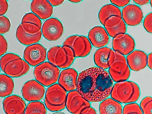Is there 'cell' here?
<instances>
[{
    "label": "cell",
    "mask_w": 152,
    "mask_h": 114,
    "mask_svg": "<svg viewBox=\"0 0 152 114\" xmlns=\"http://www.w3.org/2000/svg\"><path fill=\"white\" fill-rule=\"evenodd\" d=\"M114 82L109 72L97 66L87 68L78 75L77 91L91 102H98L111 94Z\"/></svg>",
    "instance_id": "1"
},
{
    "label": "cell",
    "mask_w": 152,
    "mask_h": 114,
    "mask_svg": "<svg viewBox=\"0 0 152 114\" xmlns=\"http://www.w3.org/2000/svg\"><path fill=\"white\" fill-rule=\"evenodd\" d=\"M140 95V89L137 83L125 81L115 84L110 95L112 98L120 103L129 104L136 102Z\"/></svg>",
    "instance_id": "2"
},
{
    "label": "cell",
    "mask_w": 152,
    "mask_h": 114,
    "mask_svg": "<svg viewBox=\"0 0 152 114\" xmlns=\"http://www.w3.org/2000/svg\"><path fill=\"white\" fill-rule=\"evenodd\" d=\"M0 66L7 75L13 77H18L26 74L30 69L29 64L18 55L11 53L1 57Z\"/></svg>",
    "instance_id": "3"
},
{
    "label": "cell",
    "mask_w": 152,
    "mask_h": 114,
    "mask_svg": "<svg viewBox=\"0 0 152 114\" xmlns=\"http://www.w3.org/2000/svg\"><path fill=\"white\" fill-rule=\"evenodd\" d=\"M67 92L61 86L54 84L47 89L44 99L46 108L52 112H58L64 109L66 106Z\"/></svg>",
    "instance_id": "4"
},
{
    "label": "cell",
    "mask_w": 152,
    "mask_h": 114,
    "mask_svg": "<svg viewBox=\"0 0 152 114\" xmlns=\"http://www.w3.org/2000/svg\"><path fill=\"white\" fill-rule=\"evenodd\" d=\"M47 57L49 62L62 69L69 67L75 58L72 49L69 47L64 46L51 47L48 51Z\"/></svg>",
    "instance_id": "5"
},
{
    "label": "cell",
    "mask_w": 152,
    "mask_h": 114,
    "mask_svg": "<svg viewBox=\"0 0 152 114\" xmlns=\"http://www.w3.org/2000/svg\"><path fill=\"white\" fill-rule=\"evenodd\" d=\"M60 72L59 68L49 62L46 61L35 67L34 75L38 82L42 85L48 86L57 82Z\"/></svg>",
    "instance_id": "6"
},
{
    "label": "cell",
    "mask_w": 152,
    "mask_h": 114,
    "mask_svg": "<svg viewBox=\"0 0 152 114\" xmlns=\"http://www.w3.org/2000/svg\"><path fill=\"white\" fill-rule=\"evenodd\" d=\"M62 46L70 47L75 57H83L88 55L92 48V45L88 37L81 35H74L68 37Z\"/></svg>",
    "instance_id": "7"
},
{
    "label": "cell",
    "mask_w": 152,
    "mask_h": 114,
    "mask_svg": "<svg viewBox=\"0 0 152 114\" xmlns=\"http://www.w3.org/2000/svg\"><path fill=\"white\" fill-rule=\"evenodd\" d=\"M115 60L109 68L108 72L115 82H120L125 81L130 76V69L125 56L115 51Z\"/></svg>",
    "instance_id": "8"
},
{
    "label": "cell",
    "mask_w": 152,
    "mask_h": 114,
    "mask_svg": "<svg viewBox=\"0 0 152 114\" xmlns=\"http://www.w3.org/2000/svg\"><path fill=\"white\" fill-rule=\"evenodd\" d=\"M66 107L72 114H82L87 111L91 107L89 101L77 91L74 90L67 94Z\"/></svg>",
    "instance_id": "9"
},
{
    "label": "cell",
    "mask_w": 152,
    "mask_h": 114,
    "mask_svg": "<svg viewBox=\"0 0 152 114\" xmlns=\"http://www.w3.org/2000/svg\"><path fill=\"white\" fill-rule=\"evenodd\" d=\"M47 49L42 45L36 43L28 45L24 50L25 60L31 66H36L43 63L47 58Z\"/></svg>",
    "instance_id": "10"
},
{
    "label": "cell",
    "mask_w": 152,
    "mask_h": 114,
    "mask_svg": "<svg viewBox=\"0 0 152 114\" xmlns=\"http://www.w3.org/2000/svg\"><path fill=\"white\" fill-rule=\"evenodd\" d=\"M43 37L49 41L58 39L62 35L64 31L63 25L57 18H51L46 20L41 28Z\"/></svg>",
    "instance_id": "11"
},
{
    "label": "cell",
    "mask_w": 152,
    "mask_h": 114,
    "mask_svg": "<svg viewBox=\"0 0 152 114\" xmlns=\"http://www.w3.org/2000/svg\"><path fill=\"white\" fill-rule=\"evenodd\" d=\"M21 92L23 97L28 102L37 101L44 97L45 88L35 80H31L26 82L23 86Z\"/></svg>",
    "instance_id": "12"
},
{
    "label": "cell",
    "mask_w": 152,
    "mask_h": 114,
    "mask_svg": "<svg viewBox=\"0 0 152 114\" xmlns=\"http://www.w3.org/2000/svg\"><path fill=\"white\" fill-rule=\"evenodd\" d=\"M122 18L126 25L134 26L142 21L143 15L141 8L136 4H129L124 7L122 11Z\"/></svg>",
    "instance_id": "13"
},
{
    "label": "cell",
    "mask_w": 152,
    "mask_h": 114,
    "mask_svg": "<svg viewBox=\"0 0 152 114\" xmlns=\"http://www.w3.org/2000/svg\"><path fill=\"white\" fill-rule=\"evenodd\" d=\"M3 106L5 114H25L26 104L21 97L12 95L4 99Z\"/></svg>",
    "instance_id": "14"
},
{
    "label": "cell",
    "mask_w": 152,
    "mask_h": 114,
    "mask_svg": "<svg viewBox=\"0 0 152 114\" xmlns=\"http://www.w3.org/2000/svg\"><path fill=\"white\" fill-rule=\"evenodd\" d=\"M104 26L109 36L113 38L122 36L126 31V24L122 18L117 16L109 18Z\"/></svg>",
    "instance_id": "15"
},
{
    "label": "cell",
    "mask_w": 152,
    "mask_h": 114,
    "mask_svg": "<svg viewBox=\"0 0 152 114\" xmlns=\"http://www.w3.org/2000/svg\"><path fill=\"white\" fill-rule=\"evenodd\" d=\"M115 58V51L106 46L98 48L94 54L95 64L97 67L104 69L109 68L114 62Z\"/></svg>",
    "instance_id": "16"
},
{
    "label": "cell",
    "mask_w": 152,
    "mask_h": 114,
    "mask_svg": "<svg viewBox=\"0 0 152 114\" xmlns=\"http://www.w3.org/2000/svg\"><path fill=\"white\" fill-rule=\"evenodd\" d=\"M135 47L134 39L128 34L126 33L120 37L113 39V50L124 56L127 55L133 51Z\"/></svg>",
    "instance_id": "17"
},
{
    "label": "cell",
    "mask_w": 152,
    "mask_h": 114,
    "mask_svg": "<svg viewBox=\"0 0 152 114\" xmlns=\"http://www.w3.org/2000/svg\"><path fill=\"white\" fill-rule=\"evenodd\" d=\"M109 37L104 27L101 26L93 27L88 34V38L92 45L98 48L105 47L108 44Z\"/></svg>",
    "instance_id": "18"
},
{
    "label": "cell",
    "mask_w": 152,
    "mask_h": 114,
    "mask_svg": "<svg viewBox=\"0 0 152 114\" xmlns=\"http://www.w3.org/2000/svg\"><path fill=\"white\" fill-rule=\"evenodd\" d=\"M147 57L144 52L136 50L127 55L126 58L129 68L132 70L138 71L147 65Z\"/></svg>",
    "instance_id": "19"
},
{
    "label": "cell",
    "mask_w": 152,
    "mask_h": 114,
    "mask_svg": "<svg viewBox=\"0 0 152 114\" xmlns=\"http://www.w3.org/2000/svg\"><path fill=\"white\" fill-rule=\"evenodd\" d=\"M78 73L74 69L67 68L60 72L58 80L59 84L67 91H70L77 88Z\"/></svg>",
    "instance_id": "20"
},
{
    "label": "cell",
    "mask_w": 152,
    "mask_h": 114,
    "mask_svg": "<svg viewBox=\"0 0 152 114\" xmlns=\"http://www.w3.org/2000/svg\"><path fill=\"white\" fill-rule=\"evenodd\" d=\"M31 9L33 13L42 20L49 18L53 14V7L48 0L32 1L31 4Z\"/></svg>",
    "instance_id": "21"
},
{
    "label": "cell",
    "mask_w": 152,
    "mask_h": 114,
    "mask_svg": "<svg viewBox=\"0 0 152 114\" xmlns=\"http://www.w3.org/2000/svg\"><path fill=\"white\" fill-rule=\"evenodd\" d=\"M42 34V31L34 34L28 33L23 29L20 24L17 28L16 36L21 44L28 46L39 42L41 39Z\"/></svg>",
    "instance_id": "22"
},
{
    "label": "cell",
    "mask_w": 152,
    "mask_h": 114,
    "mask_svg": "<svg viewBox=\"0 0 152 114\" xmlns=\"http://www.w3.org/2000/svg\"><path fill=\"white\" fill-rule=\"evenodd\" d=\"M122 111L121 104L112 98L106 99L99 104L100 114H122Z\"/></svg>",
    "instance_id": "23"
},
{
    "label": "cell",
    "mask_w": 152,
    "mask_h": 114,
    "mask_svg": "<svg viewBox=\"0 0 152 114\" xmlns=\"http://www.w3.org/2000/svg\"><path fill=\"white\" fill-rule=\"evenodd\" d=\"M113 16L122 18L121 11L120 9L112 4H106L102 6L98 14L99 21L103 26L107 20Z\"/></svg>",
    "instance_id": "24"
},
{
    "label": "cell",
    "mask_w": 152,
    "mask_h": 114,
    "mask_svg": "<svg viewBox=\"0 0 152 114\" xmlns=\"http://www.w3.org/2000/svg\"><path fill=\"white\" fill-rule=\"evenodd\" d=\"M0 96L5 97L11 95L14 89V84L11 77L7 75H0Z\"/></svg>",
    "instance_id": "25"
},
{
    "label": "cell",
    "mask_w": 152,
    "mask_h": 114,
    "mask_svg": "<svg viewBox=\"0 0 152 114\" xmlns=\"http://www.w3.org/2000/svg\"><path fill=\"white\" fill-rule=\"evenodd\" d=\"M45 107L41 102H31L27 105L25 114H47Z\"/></svg>",
    "instance_id": "26"
},
{
    "label": "cell",
    "mask_w": 152,
    "mask_h": 114,
    "mask_svg": "<svg viewBox=\"0 0 152 114\" xmlns=\"http://www.w3.org/2000/svg\"><path fill=\"white\" fill-rule=\"evenodd\" d=\"M28 23L34 24L40 28H42V22L40 18L32 12L28 13L23 16L21 23Z\"/></svg>",
    "instance_id": "27"
},
{
    "label": "cell",
    "mask_w": 152,
    "mask_h": 114,
    "mask_svg": "<svg viewBox=\"0 0 152 114\" xmlns=\"http://www.w3.org/2000/svg\"><path fill=\"white\" fill-rule=\"evenodd\" d=\"M122 114H143L140 106L133 103L125 105L123 107Z\"/></svg>",
    "instance_id": "28"
},
{
    "label": "cell",
    "mask_w": 152,
    "mask_h": 114,
    "mask_svg": "<svg viewBox=\"0 0 152 114\" xmlns=\"http://www.w3.org/2000/svg\"><path fill=\"white\" fill-rule=\"evenodd\" d=\"M140 106L143 114H152V97H144L141 101Z\"/></svg>",
    "instance_id": "29"
},
{
    "label": "cell",
    "mask_w": 152,
    "mask_h": 114,
    "mask_svg": "<svg viewBox=\"0 0 152 114\" xmlns=\"http://www.w3.org/2000/svg\"><path fill=\"white\" fill-rule=\"evenodd\" d=\"M11 23L9 19L4 16L0 17V34H4L8 32L10 28Z\"/></svg>",
    "instance_id": "30"
},
{
    "label": "cell",
    "mask_w": 152,
    "mask_h": 114,
    "mask_svg": "<svg viewBox=\"0 0 152 114\" xmlns=\"http://www.w3.org/2000/svg\"><path fill=\"white\" fill-rule=\"evenodd\" d=\"M20 24L26 32L31 34H36L41 31V28L34 24L28 23H21Z\"/></svg>",
    "instance_id": "31"
},
{
    "label": "cell",
    "mask_w": 152,
    "mask_h": 114,
    "mask_svg": "<svg viewBox=\"0 0 152 114\" xmlns=\"http://www.w3.org/2000/svg\"><path fill=\"white\" fill-rule=\"evenodd\" d=\"M143 26L147 31L152 34V12L148 14L144 18Z\"/></svg>",
    "instance_id": "32"
},
{
    "label": "cell",
    "mask_w": 152,
    "mask_h": 114,
    "mask_svg": "<svg viewBox=\"0 0 152 114\" xmlns=\"http://www.w3.org/2000/svg\"><path fill=\"white\" fill-rule=\"evenodd\" d=\"M0 55L4 54L7 50L8 45L7 42L4 37L0 35Z\"/></svg>",
    "instance_id": "33"
},
{
    "label": "cell",
    "mask_w": 152,
    "mask_h": 114,
    "mask_svg": "<svg viewBox=\"0 0 152 114\" xmlns=\"http://www.w3.org/2000/svg\"><path fill=\"white\" fill-rule=\"evenodd\" d=\"M8 8L7 1L5 0H0V15L3 16L7 12Z\"/></svg>",
    "instance_id": "34"
},
{
    "label": "cell",
    "mask_w": 152,
    "mask_h": 114,
    "mask_svg": "<svg viewBox=\"0 0 152 114\" xmlns=\"http://www.w3.org/2000/svg\"><path fill=\"white\" fill-rule=\"evenodd\" d=\"M110 1L112 4L118 7H125L129 4L130 1L111 0Z\"/></svg>",
    "instance_id": "35"
},
{
    "label": "cell",
    "mask_w": 152,
    "mask_h": 114,
    "mask_svg": "<svg viewBox=\"0 0 152 114\" xmlns=\"http://www.w3.org/2000/svg\"><path fill=\"white\" fill-rule=\"evenodd\" d=\"M147 66L152 70V52L147 55Z\"/></svg>",
    "instance_id": "36"
},
{
    "label": "cell",
    "mask_w": 152,
    "mask_h": 114,
    "mask_svg": "<svg viewBox=\"0 0 152 114\" xmlns=\"http://www.w3.org/2000/svg\"><path fill=\"white\" fill-rule=\"evenodd\" d=\"M48 1L51 5L53 6L59 5L62 4L64 1V0H49Z\"/></svg>",
    "instance_id": "37"
},
{
    "label": "cell",
    "mask_w": 152,
    "mask_h": 114,
    "mask_svg": "<svg viewBox=\"0 0 152 114\" xmlns=\"http://www.w3.org/2000/svg\"><path fill=\"white\" fill-rule=\"evenodd\" d=\"M136 4L140 5H142L146 4L150 2V0H133Z\"/></svg>",
    "instance_id": "38"
},
{
    "label": "cell",
    "mask_w": 152,
    "mask_h": 114,
    "mask_svg": "<svg viewBox=\"0 0 152 114\" xmlns=\"http://www.w3.org/2000/svg\"><path fill=\"white\" fill-rule=\"evenodd\" d=\"M82 114H97L96 110L93 107H91L87 111Z\"/></svg>",
    "instance_id": "39"
},
{
    "label": "cell",
    "mask_w": 152,
    "mask_h": 114,
    "mask_svg": "<svg viewBox=\"0 0 152 114\" xmlns=\"http://www.w3.org/2000/svg\"><path fill=\"white\" fill-rule=\"evenodd\" d=\"M70 2L74 3H79L82 1V0H69Z\"/></svg>",
    "instance_id": "40"
},
{
    "label": "cell",
    "mask_w": 152,
    "mask_h": 114,
    "mask_svg": "<svg viewBox=\"0 0 152 114\" xmlns=\"http://www.w3.org/2000/svg\"><path fill=\"white\" fill-rule=\"evenodd\" d=\"M51 114H66L65 113L61 111L54 112Z\"/></svg>",
    "instance_id": "41"
},
{
    "label": "cell",
    "mask_w": 152,
    "mask_h": 114,
    "mask_svg": "<svg viewBox=\"0 0 152 114\" xmlns=\"http://www.w3.org/2000/svg\"><path fill=\"white\" fill-rule=\"evenodd\" d=\"M150 4L152 8V0H150Z\"/></svg>",
    "instance_id": "42"
}]
</instances>
